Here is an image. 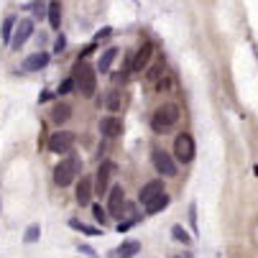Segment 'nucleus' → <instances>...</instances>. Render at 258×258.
<instances>
[{
    "label": "nucleus",
    "mask_w": 258,
    "mask_h": 258,
    "mask_svg": "<svg viewBox=\"0 0 258 258\" xmlns=\"http://www.w3.org/2000/svg\"><path fill=\"white\" fill-rule=\"evenodd\" d=\"M75 87L80 90V95L82 97H92L95 95V90H97V75H95V67L92 64H87V61H82V64H77L75 67Z\"/></svg>",
    "instance_id": "obj_1"
},
{
    "label": "nucleus",
    "mask_w": 258,
    "mask_h": 258,
    "mask_svg": "<svg viewBox=\"0 0 258 258\" xmlns=\"http://www.w3.org/2000/svg\"><path fill=\"white\" fill-rule=\"evenodd\" d=\"M179 115H181L179 105L166 102V105L156 107V113H154V118H151V128H154L156 133H164V131H169V128H174V125L179 123Z\"/></svg>",
    "instance_id": "obj_2"
},
{
    "label": "nucleus",
    "mask_w": 258,
    "mask_h": 258,
    "mask_svg": "<svg viewBox=\"0 0 258 258\" xmlns=\"http://www.w3.org/2000/svg\"><path fill=\"white\" fill-rule=\"evenodd\" d=\"M80 174V159L77 156H67L56 164L54 169V181H56V187H69L72 181L77 179Z\"/></svg>",
    "instance_id": "obj_3"
},
{
    "label": "nucleus",
    "mask_w": 258,
    "mask_h": 258,
    "mask_svg": "<svg viewBox=\"0 0 258 258\" xmlns=\"http://www.w3.org/2000/svg\"><path fill=\"white\" fill-rule=\"evenodd\" d=\"M115 171H118L115 161L105 159V161H102V164L97 166V174H95V181H92V189H95L97 195H105V192L110 189V181H113Z\"/></svg>",
    "instance_id": "obj_4"
},
{
    "label": "nucleus",
    "mask_w": 258,
    "mask_h": 258,
    "mask_svg": "<svg viewBox=\"0 0 258 258\" xmlns=\"http://www.w3.org/2000/svg\"><path fill=\"white\" fill-rule=\"evenodd\" d=\"M195 154H197V149H195V138H192L189 133H179L176 141H174V156H176V161H181V164H192V161H195Z\"/></svg>",
    "instance_id": "obj_5"
},
{
    "label": "nucleus",
    "mask_w": 258,
    "mask_h": 258,
    "mask_svg": "<svg viewBox=\"0 0 258 258\" xmlns=\"http://www.w3.org/2000/svg\"><path fill=\"white\" fill-rule=\"evenodd\" d=\"M75 133H69V131H56L51 138H49V149L54 154H69L72 149H75Z\"/></svg>",
    "instance_id": "obj_6"
},
{
    "label": "nucleus",
    "mask_w": 258,
    "mask_h": 258,
    "mask_svg": "<svg viewBox=\"0 0 258 258\" xmlns=\"http://www.w3.org/2000/svg\"><path fill=\"white\" fill-rule=\"evenodd\" d=\"M151 159H154V169H156L161 176H176V161H174V156H171V154H166V151L156 149Z\"/></svg>",
    "instance_id": "obj_7"
},
{
    "label": "nucleus",
    "mask_w": 258,
    "mask_h": 258,
    "mask_svg": "<svg viewBox=\"0 0 258 258\" xmlns=\"http://www.w3.org/2000/svg\"><path fill=\"white\" fill-rule=\"evenodd\" d=\"M31 33H33V21H31V18H23V21H18V26L13 28V36H11V41H8V44L18 51V49L31 39Z\"/></svg>",
    "instance_id": "obj_8"
},
{
    "label": "nucleus",
    "mask_w": 258,
    "mask_h": 258,
    "mask_svg": "<svg viewBox=\"0 0 258 258\" xmlns=\"http://www.w3.org/2000/svg\"><path fill=\"white\" fill-rule=\"evenodd\" d=\"M151 56H154V44H151V41H143V46H141V49L136 51V56H133V72H143L146 67H149Z\"/></svg>",
    "instance_id": "obj_9"
},
{
    "label": "nucleus",
    "mask_w": 258,
    "mask_h": 258,
    "mask_svg": "<svg viewBox=\"0 0 258 258\" xmlns=\"http://www.w3.org/2000/svg\"><path fill=\"white\" fill-rule=\"evenodd\" d=\"M100 133H102L105 138H118V136L123 133V123H120V118H115V115L102 118V120H100Z\"/></svg>",
    "instance_id": "obj_10"
},
{
    "label": "nucleus",
    "mask_w": 258,
    "mask_h": 258,
    "mask_svg": "<svg viewBox=\"0 0 258 258\" xmlns=\"http://www.w3.org/2000/svg\"><path fill=\"white\" fill-rule=\"evenodd\" d=\"M49 54L46 51H36V54H31V56H26L23 59V64H21V69L23 72H39V69H44L46 64H49Z\"/></svg>",
    "instance_id": "obj_11"
},
{
    "label": "nucleus",
    "mask_w": 258,
    "mask_h": 258,
    "mask_svg": "<svg viewBox=\"0 0 258 258\" xmlns=\"http://www.w3.org/2000/svg\"><path fill=\"white\" fill-rule=\"evenodd\" d=\"M92 179L90 176H80V184H77V205L80 207H85V205H90L92 202Z\"/></svg>",
    "instance_id": "obj_12"
},
{
    "label": "nucleus",
    "mask_w": 258,
    "mask_h": 258,
    "mask_svg": "<svg viewBox=\"0 0 258 258\" xmlns=\"http://www.w3.org/2000/svg\"><path fill=\"white\" fill-rule=\"evenodd\" d=\"M161 192H164V184H161V179H154V181H149V184H143V187H141L138 200L146 205L151 197H156V195H161Z\"/></svg>",
    "instance_id": "obj_13"
},
{
    "label": "nucleus",
    "mask_w": 258,
    "mask_h": 258,
    "mask_svg": "<svg viewBox=\"0 0 258 258\" xmlns=\"http://www.w3.org/2000/svg\"><path fill=\"white\" fill-rule=\"evenodd\" d=\"M143 207H146V215H156V212H161V210H166V207H169V195H166V192H161V195L151 197Z\"/></svg>",
    "instance_id": "obj_14"
},
{
    "label": "nucleus",
    "mask_w": 258,
    "mask_h": 258,
    "mask_svg": "<svg viewBox=\"0 0 258 258\" xmlns=\"http://www.w3.org/2000/svg\"><path fill=\"white\" fill-rule=\"evenodd\" d=\"M115 56H118V49H115V46L105 49V51H102V56H100V61H97V69H95V72H100V75H105V72H110V67H113Z\"/></svg>",
    "instance_id": "obj_15"
},
{
    "label": "nucleus",
    "mask_w": 258,
    "mask_h": 258,
    "mask_svg": "<svg viewBox=\"0 0 258 258\" xmlns=\"http://www.w3.org/2000/svg\"><path fill=\"white\" fill-rule=\"evenodd\" d=\"M123 205H125V192H123V187H113V189H110V212L120 215Z\"/></svg>",
    "instance_id": "obj_16"
},
{
    "label": "nucleus",
    "mask_w": 258,
    "mask_h": 258,
    "mask_svg": "<svg viewBox=\"0 0 258 258\" xmlns=\"http://www.w3.org/2000/svg\"><path fill=\"white\" fill-rule=\"evenodd\" d=\"M136 253H141V243H138V240H125V243L115 250L118 258H133Z\"/></svg>",
    "instance_id": "obj_17"
},
{
    "label": "nucleus",
    "mask_w": 258,
    "mask_h": 258,
    "mask_svg": "<svg viewBox=\"0 0 258 258\" xmlns=\"http://www.w3.org/2000/svg\"><path fill=\"white\" fill-rule=\"evenodd\" d=\"M69 118H72V107H69V105H64V102H61V105H56V107L51 110V120H54L56 125L67 123Z\"/></svg>",
    "instance_id": "obj_18"
},
{
    "label": "nucleus",
    "mask_w": 258,
    "mask_h": 258,
    "mask_svg": "<svg viewBox=\"0 0 258 258\" xmlns=\"http://www.w3.org/2000/svg\"><path fill=\"white\" fill-rule=\"evenodd\" d=\"M49 23H51V28L59 31V26H61V6H59V0H51L49 3Z\"/></svg>",
    "instance_id": "obj_19"
},
{
    "label": "nucleus",
    "mask_w": 258,
    "mask_h": 258,
    "mask_svg": "<svg viewBox=\"0 0 258 258\" xmlns=\"http://www.w3.org/2000/svg\"><path fill=\"white\" fill-rule=\"evenodd\" d=\"M69 228H75V230H80V233H85V235H100L97 228H90V225L80 223V220H69Z\"/></svg>",
    "instance_id": "obj_20"
},
{
    "label": "nucleus",
    "mask_w": 258,
    "mask_h": 258,
    "mask_svg": "<svg viewBox=\"0 0 258 258\" xmlns=\"http://www.w3.org/2000/svg\"><path fill=\"white\" fill-rule=\"evenodd\" d=\"M171 235H174V240H179V243H184V245H189V243H192L189 233L184 230L181 225H174V228H171Z\"/></svg>",
    "instance_id": "obj_21"
},
{
    "label": "nucleus",
    "mask_w": 258,
    "mask_h": 258,
    "mask_svg": "<svg viewBox=\"0 0 258 258\" xmlns=\"http://www.w3.org/2000/svg\"><path fill=\"white\" fill-rule=\"evenodd\" d=\"M13 28H16V18H6V21H3V33H0V39H3L6 44L11 41V36H13Z\"/></svg>",
    "instance_id": "obj_22"
},
{
    "label": "nucleus",
    "mask_w": 258,
    "mask_h": 258,
    "mask_svg": "<svg viewBox=\"0 0 258 258\" xmlns=\"http://www.w3.org/2000/svg\"><path fill=\"white\" fill-rule=\"evenodd\" d=\"M39 235H41V228H39V225H31V228L26 230L23 240H26V243H36V240H39Z\"/></svg>",
    "instance_id": "obj_23"
},
{
    "label": "nucleus",
    "mask_w": 258,
    "mask_h": 258,
    "mask_svg": "<svg viewBox=\"0 0 258 258\" xmlns=\"http://www.w3.org/2000/svg\"><path fill=\"white\" fill-rule=\"evenodd\" d=\"M107 107H110V110H113V113H115V110H120V95H118V92H110V100H107Z\"/></svg>",
    "instance_id": "obj_24"
},
{
    "label": "nucleus",
    "mask_w": 258,
    "mask_h": 258,
    "mask_svg": "<svg viewBox=\"0 0 258 258\" xmlns=\"http://www.w3.org/2000/svg\"><path fill=\"white\" fill-rule=\"evenodd\" d=\"M69 90H75V80H72V77L61 82V87H59V95H67Z\"/></svg>",
    "instance_id": "obj_25"
},
{
    "label": "nucleus",
    "mask_w": 258,
    "mask_h": 258,
    "mask_svg": "<svg viewBox=\"0 0 258 258\" xmlns=\"http://www.w3.org/2000/svg\"><path fill=\"white\" fill-rule=\"evenodd\" d=\"M64 46H67V39H64V36H59V39H56V44H54V51L59 54V51H64Z\"/></svg>",
    "instance_id": "obj_26"
},
{
    "label": "nucleus",
    "mask_w": 258,
    "mask_h": 258,
    "mask_svg": "<svg viewBox=\"0 0 258 258\" xmlns=\"http://www.w3.org/2000/svg\"><path fill=\"white\" fill-rule=\"evenodd\" d=\"M92 212H95V217L100 220V223H105V210H102L100 205H95V207H92Z\"/></svg>",
    "instance_id": "obj_27"
},
{
    "label": "nucleus",
    "mask_w": 258,
    "mask_h": 258,
    "mask_svg": "<svg viewBox=\"0 0 258 258\" xmlns=\"http://www.w3.org/2000/svg\"><path fill=\"white\" fill-rule=\"evenodd\" d=\"M110 33H113V28H102V31L97 33V41H105V39H110Z\"/></svg>",
    "instance_id": "obj_28"
},
{
    "label": "nucleus",
    "mask_w": 258,
    "mask_h": 258,
    "mask_svg": "<svg viewBox=\"0 0 258 258\" xmlns=\"http://www.w3.org/2000/svg\"><path fill=\"white\" fill-rule=\"evenodd\" d=\"M174 258H192V255H174Z\"/></svg>",
    "instance_id": "obj_29"
}]
</instances>
